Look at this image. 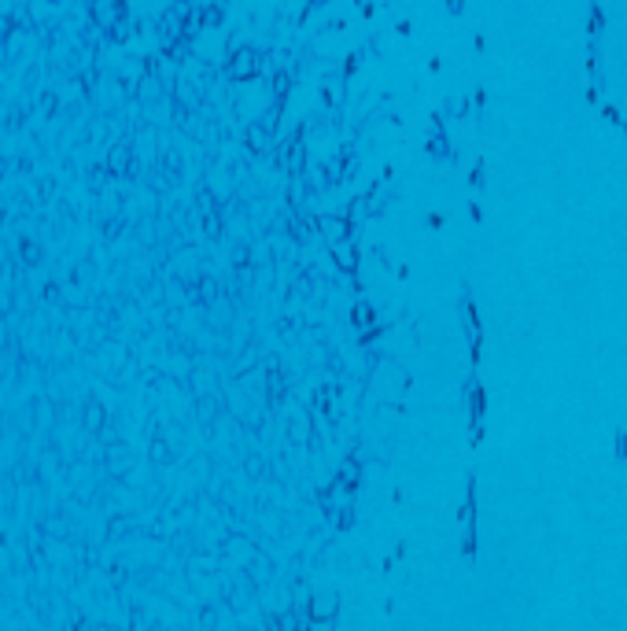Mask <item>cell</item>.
Instances as JSON below:
<instances>
[{"mask_svg":"<svg viewBox=\"0 0 627 631\" xmlns=\"http://www.w3.org/2000/svg\"><path fill=\"white\" fill-rule=\"evenodd\" d=\"M355 321H362V329H373V314H369V306H355Z\"/></svg>","mask_w":627,"mask_h":631,"instance_id":"3957f363","label":"cell"},{"mask_svg":"<svg viewBox=\"0 0 627 631\" xmlns=\"http://www.w3.org/2000/svg\"><path fill=\"white\" fill-rule=\"evenodd\" d=\"M332 609H336V598L329 595V598H314V621H325V616H332Z\"/></svg>","mask_w":627,"mask_h":631,"instance_id":"6da1fadb","label":"cell"},{"mask_svg":"<svg viewBox=\"0 0 627 631\" xmlns=\"http://www.w3.org/2000/svg\"><path fill=\"white\" fill-rule=\"evenodd\" d=\"M332 255H336V262L344 266V269H355V251H351L347 244H339V248H332Z\"/></svg>","mask_w":627,"mask_h":631,"instance_id":"7a4b0ae2","label":"cell"},{"mask_svg":"<svg viewBox=\"0 0 627 631\" xmlns=\"http://www.w3.org/2000/svg\"><path fill=\"white\" fill-rule=\"evenodd\" d=\"M237 74H251V56H240V59H237Z\"/></svg>","mask_w":627,"mask_h":631,"instance_id":"277c9868","label":"cell"}]
</instances>
